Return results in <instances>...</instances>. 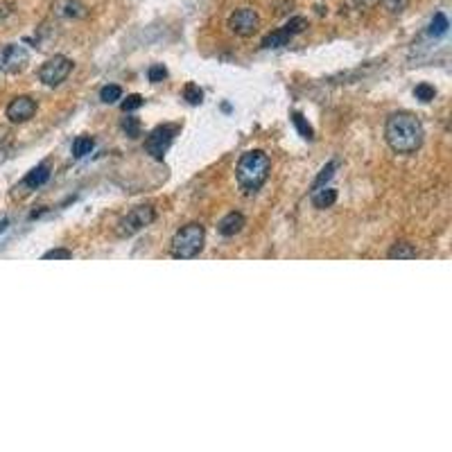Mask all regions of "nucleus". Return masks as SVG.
<instances>
[{"label":"nucleus","mask_w":452,"mask_h":452,"mask_svg":"<svg viewBox=\"0 0 452 452\" xmlns=\"http://www.w3.org/2000/svg\"><path fill=\"white\" fill-rule=\"evenodd\" d=\"M100 100L104 104H116L118 100H122V89L118 87V84H109V87H104L100 91Z\"/></svg>","instance_id":"6ab92c4d"},{"label":"nucleus","mask_w":452,"mask_h":452,"mask_svg":"<svg viewBox=\"0 0 452 452\" xmlns=\"http://www.w3.org/2000/svg\"><path fill=\"white\" fill-rule=\"evenodd\" d=\"M204 240H206V231L202 224L192 222L181 226L172 242H170V255L177 260H190L194 255H199V251L204 249Z\"/></svg>","instance_id":"7ed1b4c3"},{"label":"nucleus","mask_w":452,"mask_h":452,"mask_svg":"<svg viewBox=\"0 0 452 452\" xmlns=\"http://www.w3.org/2000/svg\"><path fill=\"white\" fill-rule=\"evenodd\" d=\"M179 127L177 125H163V127H156L148 140H145V150L148 154H152L154 158H163L165 152L170 150V145H172L175 136H177Z\"/></svg>","instance_id":"6e6552de"},{"label":"nucleus","mask_w":452,"mask_h":452,"mask_svg":"<svg viewBox=\"0 0 452 452\" xmlns=\"http://www.w3.org/2000/svg\"><path fill=\"white\" fill-rule=\"evenodd\" d=\"M122 131L127 133L129 138H136L138 133H140V122H138V118H125L122 120Z\"/></svg>","instance_id":"b1692460"},{"label":"nucleus","mask_w":452,"mask_h":452,"mask_svg":"<svg viewBox=\"0 0 452 452\" xmlns=\"http://www.w3.org/2000/svg\"><path fill=\"white\" fill-rule=\"evenodd\" d=\"M148 75H150V82H152V84H158V82H163V79L167 77V70H165L163 64H156V66H152V68L148 70Z\"/></svg>","instance_id":"cd10ccee"},{"label":"nucleus","mask_w":452,"mask_h":452,"mask_svg":"<svg viewBox=\"0 0 452 452\" xmlns=\"http://www.w3.org/2000/svg\"><path fill=\"white\" fill-rule=\"evenodd\" d=\"M72 258V251L68 249H50L43 253V260H70Z\"/></svg>","instance_id":"a878e982"},{"label":"nucleus","mask_w":452,"mask_h":452,"mask_svg":"<svg viewBox=\"0 0 452 452\" xmlns=\"http://www.w3.org/2000/svg\"><path fill=\"white\" fill-rule=\"evenodd\" d=\"M70 72H72V61L64 55H55L39 68V79L45 84V87L55 89L68 79Z\"/></svg>","instance_id":"39448f33"},{"label":"nucleus","mask_w":452,"mask_h":452,"mask_svg":"<svg viewBox=\"0 0 452 452\" xmlns=\"http://www.w3.org/2000/svg\"><path fill=\"white\" fill-rule=\"evenodd\" d=\"M48 179H50V165L43 163V165H36L34 170H30L23 183H26L28 188H41Z\"/></svg>","instance_id":"f8f14e48"},{"label":"nucleus","mask_w":452,"mask_h":452,"mask_svg":"<svg viewBox=\"0 0 452 452\" xmlns=\"http://www.w3.org/2000/svg\"><path fill=\"white\" fill-rule=\"evenodd\" d=\"M260 28V16L253 7H240L233 14L228 16V30L242 36V39H249Z\"/></svg>","instance_id":"0eeeda50"},{"label":"nucleus","mask_w":452,"mask_h":452,"mask_svg":"<svg viewBox=\"0 0 452 452\" xmlns=\"http://www.w3.org/2000/svg\"><path fill=\"white\" fill-rule=\"evenodd\" d=\"M380 3H382V7L387 11H392V14H400V11L409 5V0H380Z\"/></svg>","instance_id":"bb28decb"},{"label":"nucleus","mask_w":452,"mask_h":452,"mask_svg":"<svg viewBox=\"0 0 452 452\" xmlns=\"http://www.w3.org/2000/svg\"><path fill=\"white\" fill-rule=\"evenodd\" d=\"M337 202V190L333 188H319V190H312V206L314 209H331V206Z\"/></svg>","instance_id":"9b49d317"},{"label":"nucleus","mask_w":452,"mask_h":452,"mask_svg":"<svg viewBox=\"0 0 452 452\" xmlns=\"http://www.w3.org/2000/svg\"><path fill=\"white\" fill-rule=\"evenodd\" d=\"M244 228V215L242 213H228L222 217V222H219L217 231L222 233L224 238H233L238 236L240 231Z\"/></svg>","instance_id":"9d476101"},{"label":"nucleus","mask_w":452,"mask_h":452,"mask_svg":"<svg viewBox=\"0 0 452 452\" xmlns=\"http://www.w3.org/2000/svg\"><path fill=\"white\" fill-rule=\"evenodd\" d=\"M335 170H337V163H335V161H331L328 165H324V170L319 172V177H316V179H314V183H312V190H319V188H324L326 183L335 177Z\"/></svg>","instance_id":"a211bd4d"},{"label":"nucleus","mask_w":452,"mask_h":452,"mask_svg":"<svg viewBox=\"0 0 452 452\" xmlns=\"http://www.w3.org/2000/svg\"><path fill=\"white\" fill-rule=\"evenodd\" d=\"M305 28H308V18H303V16H294V18H290L287 21V26L283 28L290 36H294V34H301Z\"/></svg>","instance_id":"5701e85b"},{"label":"nucleus","mask_w":452,"mask_h":452,"mask_svg":"<svg viewBox=\"0 0 452 452\" xmlns=\"http://www.w3.org/2000/svg\"><path fill=\"white\" fill-rule=\"evenodd\" d=\"M272 172V161L263 150H249L240 156L238 167H236V179L247 192H255L265 186V181L270 179Z\"/></svg>","instance_id":"f03ea898"},{"label":"nucleus","mask_w":452,"mask_h":452,"mask_svg":"<svg viewBox=\"0 0 452 452\" xmlns=\"http://www.w3.org/2000/svg\"><path fill=\"white\" fill-rule=\"evenodd\" d=\"M143 95H138V93H131V95H127L125 100H122V104H120V109L125 114H131V111H136V109H140L143 106Z\"/></svg>","instance_id":"4be33fe9"},{"label":"nucleus","mask_w":452,"mask_h":452,"mask_svg":"<svg viewBox=\"0 0 452 452\" xmlns=\"http://www.w3.org/2000/svg\"><path fill=\"white\" fill-rule=\"evenodd\" d=\"M448 28H450V23H448V18H446V14H441V11H439V14H434V18H432V23H430V36H434V39H439V36H446L448 34Z\"/></svg>","instance_id":"2eb2a0df"},{"label":"nucleus","mask_w":452,"mask_h":452,"mask_svg":"<svg viewBox=\"0 0 452 452\" xmlns=\"http://www.w3.org/2000/svg\"><path fill=\"white\" fill-rule=\"evenodd\" d=\"M290 39H292V36L283 28H280V30H276V32L265 36V39H263V48H267V50H272V48H283V45L290 43Z\"/></svg>","instance_id":"4468645a"},{"label":"nucleus","mask_w":452,"mask_h":452,"mask_svg":"<svg viewBox=\"0 0 452 452\" xmlns=\"http://www.w3.org/2000/svg\"><path fill=\"white\" fill-rule=\"evenodd\" d=\"M414 95H417V100L421 102H432L434 97H436V89L432 87V84H419L417 89H414Z\"/></svg>","instance_id":"412c9836"},{"label":"nucleus","mask_w":452,"mask_h":452,"mask_svg":"<svg viewBox=\"0 0 452 452\" xmlns=\"http://www.w3.org/2000/svg\"><path fill=\"white\" fill-rule=\"evenodd\" d=\"M154 217L156 213L152 206H136L125 217H120V222L116 224V233L118 238H131L140 233L143 228H148L154 222Z\"/></svg>","instance_id":"20e7f679"},{"label":"nucleus","mask_w":452,"mask_h":452,"mask_svg":"<svg viewBox=\"0 0 452 452\" xmlns=\"http://www.w3.org/2000/svg\"><path fill=\"white\" fill-rule=\"evenodd\" d=\"M95 148V140L91 136H79L75 143H72V156H77V158H84L87 154H91Z\"/></svg>","instance_id":"dca6fc26"},{"label":"nucleus","mask_w":452,"mask_h":452,"mask_svg":"<svg viewBox=\"0 0 452 452\" xmlns=\"http://www.w3.org/2000/svg\"><path fill=\"white\" fill-rule=\"evenodd\" d=\"M292 122H294V127L299 129V133L305 138V140H312L314 138V131H312V127H310V122L305 120L299 111H294L292 114Z\"/></svg>","instance_id":"f3484780"},{"label":"nucleus","mask_w":452,"mask_h":452,"mask_svg":"<svg viewBox=\"0 0 452 452\" xmlns=\"http://www.w3.org/2000/svg\"><path fill=\"white\" fill-rule=\"evenodd\" d=\"M30 64V53L26 45L21 43H9L5 48H0V70L7 72V75H18L28 68Z\"/></svg>","instance_id":"423d86ee"},{"label":"nucleus","mask_w":452,"mask_h":452,"mask_svg":"<svg viewBox=\"0 0 452 452\" xmlns=\"http://www.w3.org/2000/svg\"><path fill=\"white\" fill-rule=\"evenodd\" d=\"M183 97H186L188 104H192V106H197V104L204 102V93H202V89L197 87V84H186V89H183Z\"/></svg>","instance_id":"aec40b11"},{"label":"nucleus","mask_w":452,"mask_h":452,"mask_svg":"<svg viewBox=\"0 0 452 452\" xmlns=\"http://www.w3.org/2000/svg\"><path fill=\"white\" fill-rule=\"evenodd\" d=\"M385 140L396 154H405V156L417 154L425 140L421 120L407 111L392 114L385 125Z\"/></svg>","instance_id":"f257e3e1"},{"label":"nucleus","mask_w":452,"mask_h":452,"mask_svg":"<svg viewBox=\"0 0 452 452\" xmlns=\"http://www.w3.org/2000/svg\"><path fill=\"white\" fill-rule=\"evenodd\" d=\"M66 16H72V18H77V16H87V7L79 5L77 0H66V11H64Z\"/></svg>","instance_id":"393cba45"},{"label":"nucleus","mask_w":452,"mask_h":452,"mask_svg":"<svg viewBox=\"0 0 452 452\" xmlns=\"http://www.w3.org/2000/svg\"><path fill=\"white\" fill-rule=\"evenodd\" d=\"M34 114H36V102L30 95H18L7 104V118H9V122H14V125L32 120Z\"/></svg>","instance_id":"1a4fd4ad"},{"label":"nucleus","mask_w":452,"mask_h":452,"mask_svg":"<svg viewBox=\"0 0 452 452\" xmlns=\"http://www.w3.org/2000/svg\"><path fill=\"white\" fill-rule=\"evenodd\" d=\"M419 255L417 247L409 242H396L392 249H389V258L392 260H414Z\"/></svg>","instance_id":"ddd939ff"}]
</instances>
